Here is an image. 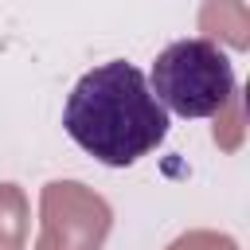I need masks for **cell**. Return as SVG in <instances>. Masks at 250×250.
Wrapping results in <instances>:
<instances>
[{"label": "cell", "mask_w": 250, "mask_h": 250, "mask_svg": "<svg viewBox=\"0 0 250 250\" xmlns=\"http://www.w3.org/2000/svg\"><path fill=\"white\" fill-rule=\"evenodd\" d=\"M148 90L164 105V113L215 117L234 94V66L211 39H176L156 55Z\"/></svg>", "instance_id": "obj_2"}, {"label": "cell", "mask_w": 250, "mask_h": 250, "mask_svg": "<svg viewBox=\"0 0 250 250\" xmlns=\"http://www.w3.org/2000/svg\"><path fill=\"white\" fill-rule=\"evenodd\" d=\"M66 137L109 168H129L168 137V113L152 98L145 70L125 59L86 70L62 105Z\"/></svg>", "instance_id": "obj_1"}]
</instances>
